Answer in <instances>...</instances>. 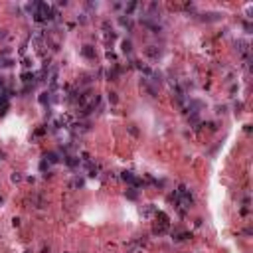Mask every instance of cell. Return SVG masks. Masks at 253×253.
<instances>
[{
  "label": "cell",
  "instance_id": "obj_1",
  "mask_svg": "<svg viewBox=\"0 0 253 253\" xmlns=\"http://www.w3.org/2000/svg\"><path fill=\"white\" fill-rule=\"evenodd\" d=\"M123 180H125V182H129V184H132V186H141L139 178L134 176L132 172H123Z\"/></svg>",
  "mask_w": 253,
  "mask_h": 253
},
{
  "label": "cell",
  "instance_id": "obj_2",
  "mask_svg": "<svg viewBox=\"0 0 253 253\" xmlns=\"http://www.w3.org/2000/svg\"><path fill=\"white\" fill-rule=\"evenodd\" d=\"M45 160H50V162H57L59 158H57V154H55V152H50V154H45Z\"/></svg>",
  "mask_w": 253,
  "mask_h": 253
},
{
  "label": "cell",
  "instance_id": "obj_3",
  "mask_svg": "<svg viewBox=\"0 0 253 253\" xmlns=\"http://www.w3.org/2000/svg\"><path fill=\"white\" fill-rule=\"evenodd\" d=\"M83 54L87 55V57H93V55H95V54H93V50H91V45H85V50H83Z\"/></svg>",
  "mask_w": 253,
  "mask_h": 253
},
{
  "label": "cell",
  "instance_id": "obj_4",
  "mask_svg": "<svg viewBox=\"0 0 253 253\" xmlns=\"http://www.w3.org/2000/svg\"><path fill=\"white\" fill-rule=\"evenodd\" d=\"M123 52H127V54L131 52V42H129V40H125V42H123Z\"/></svg>",
  "mask_w": 253,
  "mask_h": 253
},
{
  "label": "cell",
  "instance_id": "obj_5",
  "mask_svg": "<svg viewBox=\"0 0 253 253\" xmlns=\"http://www.w3.org/2000/svg\"><path fill=\"white\" fill-rule=\"evenodd\" d=\"M48 101H50V93H42V97H40V103H48Z\"/></svg>",
  "mask_w": 253,
  "mask_h": 253
},
{
  "label": "cell",
  "instance_id": "obj_6",
  "mask_svg": "<svg viewBox=\"0 0 253 253\" xmlns=\"http://www.w3.org/2000/svg\"><path fill=\"white\" fill-rule=\"evenodd\" d=\"M127 198H131V200H136V192H134V190H129V192H127Z\"/></svg>",
  "mask_w": 253,
  "mask_h": 253
},
{
  "label": "cell",
  "instance_id": "obj_7",
  "mask_svg": "<svg viewBox=\"0 0 253 253\" xmlns=\"http://www.w3.org/2000/svg\"><path fill=\"white\" fill-rule=\"evenodd\" d=\"M20 180H22V176H20L18 172H14V174H12V182H20Z\"/></svg>",
  "mask_w": 253,
  "mask_h": 253
}]
</instances>
